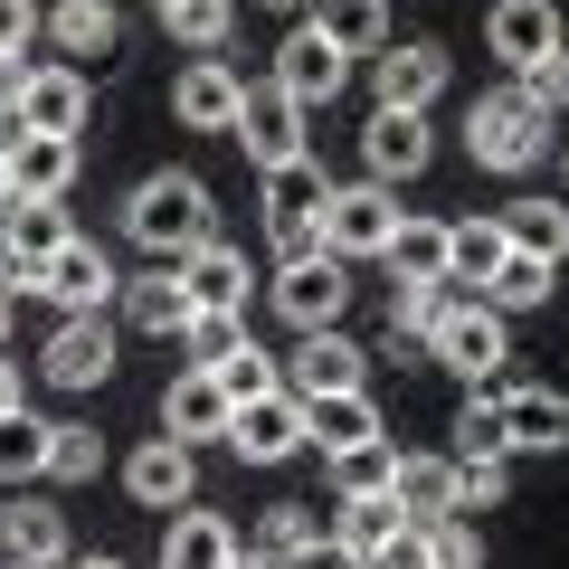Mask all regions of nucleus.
Wrapping results in <instances>:
<instances>
[{
  "mask_svg": "<svg viewBox=\"0 0 569 569\" xmlns=\"http://www.w3.org/2000/svg\"><path fill=\"white\" fill-rule=\"evenodd\" d=\"M123 238H133L152 266H171V257H190V247H209V238H219L209 181H200V171H142L133 200H123Z\"/></svg>",
  "mask_w": 569,
  "mask_h": 569,
  "instance_id": "f257e3e1",
  "label": "nucleus"
},
{
  "mask_svg": "<svg viewBox=\"0 0 569 569\" xmlns=\"http://www.w3.org/2000/svg\"><path fill=\"white\" fill-rule=\"evenodd\" d=\"M466 152L485 171H531V162H550V114L522 104L512 86H493V96H475V114H466Z\"/></svg>",
  "mask_w": 569,
  "mask_h": 569,
  "instance_id": "f03ea898",
  "label": "nucleus"
},
{
  "mask_svg": "<svg viewBox=\"0 0 569 569\" xmlns=\"http://www.w3.org/2000/svg\"><path fill=\"white\" fill-rule=\"evenodd\" d=\"M427 361H437V370H456L466 389H485L493 370L512 361V332H503V313H493V305H475V295H456V305L437 313V332H427Z\"/></svg>",
  "mask_w": 569,
  "mask_h": 569,
  "instance_id": "7ed1b4c3",
  "label": "nucleus"
},
{
  "mask_svg": "<svg viewBox=\"0 0 569 569\" xmlns=\"http://www.w3.org/2000/svg\"><path fill=\"white\" fill-rule=\"evenodd\" d=\"M408 209H399V190L389 181H332L323 190V257H380L389 247V228H399Z\"/></svg>",
  "mask_w": 569,
  "mask_h": 569,
  "instance_id": "20e7f679",
  "label": "nucleus"
},
{
  "mask_svg": "<svg viewBox=\"0 0 569 569\" xmlns=\"http://www.w3.org/2000/svg\"><path fill=\"white\" fill-rule=\"evenodd\" d=\"M266 305L284 313L295 332H332L351 305V266L342 257H305V266H276V284H266Z\"/></svg>",
  "mask_w": 569,
  "mask_h": 569,
  "instance_id": "39448f33",
  "label": "nucleus"
},
{
  "mask_svg": "<svg viewBox=\"0 0 569 569\" xmlns=\"http://www.w3.org/2000/svg\"><path fill=\"white\" fill-rule=\"evenodd\" d=\"M219 447H238L247 466H284V456H305V399H295V389L238 399V408H228V437H219Z\"/></svg>",
  "mask_w": 569,
  "mask_h": 569,
  "instance_id": "423d86ee",
  "label": "nucleus"
},
{
  "mask_svg": "<svg viewBox=\"0 0 569 569\" xmlns=\"http://www.w3.org/2000/svg\"><path fill=\"white\" fill-rule=\"evenodd\" d=\"M447 96V48L437 39H399L370 58V104H389V114H427V104Z\"/></svg>",
  "mask_w": 569,
  "mask_h": 569,
  "instance_id": "0eeeda50",
  "label": "nucleus"
},
{
  "mask_svg": "<svg viewBox=\"0 0 569 569\" xmlns=\"http://www.w3.org/2000/svg\"><path fill=\"white\" fill-rule=\"evenodd\" d=\"M437 162V133H427V114H389V104H370L361 123V181H418V171Z\"/></svg>",
  "mask_w": 569,
  "mask_h": 569,
  "instance_id": "6e6552de",
  "label": "nucleus"
},
{
  "mask_svg": "<svg viewBox=\"0 0 569 569\" xmlns=\"http://www.w3.org/2000/svg\"><path fill=\"white\" fill-rule=\"evenodd\" d=\"M276 86L313 114V104H332V96L351 86V58H342V48H332L313 20H295V29H284V48H276Z\"/></svg>",
  "mask_w": 569,
  "mask_h": 569,
  "instance_id": "1a4fd4ad",
  "label": "nucleus"
},
{
  "mask_svg": "<svg viewBox=\"0 0 569 569\" xmlns=\"http://www.w3.org/2000/svg\"><path fill=\"white\" fill-rule=\"evenodd\" d=\"M284 370V389H295V399H332V389H370V351L351 342L342 323L332 332H305V342H295V361H276Z\"/></svg>",
  "mask_w": 569,
  "mask_h": 569,
  "instance_id": "9d476101",
  "label": "nucleus"
},
{
  "mask_svg": "<svg viewBox=\"0 0 569 569\" xmlns=\"http://www.w3.org/2000/svg\"><path fill=\"white\" fill-rule=\"evenodd\" d=\"M238 142H247V162H257V171L305 162V104L284 96L276 77H266V86H247V104H238Z\"/></svg>",
  "mask_w": 569,
  "mask_h": 569,
  "instance_id": "9b49d317",
  "label": "nucleus"
},
{
  "mask_svg": "<svg viewBox=\"0 0 569 569\" xmlns=\"http://www.w3.org/2000/svg\"><path fill=\"white\" fill-rule=\"evenodd\" d=\"M123 493H133L142 512H181L190 493H200V456H190L181 437H142V447L123 456Z\"/></svg>",
  "mask_w": 569,
  "mask_h": 569,
  "instance_id": "f8f14e48",
  "label": "nucleus"
},
{
  "mask_svg": "<svg viewBox=\"0 0 569 569\" xmlns=\"http://www.w3.org/2000/svg\"><path fill=\"white\" fill-rule=\"evenodd\" d=\"M39 295H48V305H58V313H104V305H114V295H123V276H114V257H104V247L67 238L58 257L39 266Z\"/></svg>",
  "mask_w": 569,
  "mask_h": 569,
  "instance_id": "ddd939ff",
  "label": "nucleus"
},
{
  "mask_svg": "<svg viewBox=\"0 0 569 569\" xmlns=\"http://www.w3.org/2000/svg\"><path fill=\"white\" fill-rule=\"evenodd\" d=\"M238 104H247V77L228 58H190L181 77H171V114H181L190 133H238Z\"/></svg>",
  "mask_w": 569,
  "mask_h": 569,
  "instance_id": "4468645a",
  "label": "nucleus"
},
{
  "mask_svg": "<svg viewBox=\"0 0 569 569\" xmlns=\"http://www.w3.org/2000/svg\"><path fill=\"white\" fill-rule=\"evenodd\" d=\"M39 370L58 389H104V380H114V323H104V313H67V323L48 332Z\"/></svg>",
  "mask_w": 569,
  "mask_h": 569,
  "instance_id": "2eb2a0df",
  "label": "nucleus"
},
{
  "mask_svg": "<svg viewBox=\"0 0 569 569\" xmlns=\"http://www.w3.org/2000/svg\"><path fill=\"white\" fill-rule=\"evenodd\" d=\"M10 152V200H67L77 190V133H10L0 142Z\"/></svg>",
  "mask_w": 569,
  "mask_h": 569,
  "instance_id": "dca6fc26",
  "label": "nucleus"
},
{
  "mask_svg": "<svg viewBox=\"0 0 569 569\" xmlns=\"http://www.w3.org/2000/svg\"><path fill=\"white\" fill-rule=\"evenodd\" d=\"M171 276H181V295H190V313H247V257L228 238H209V247H190V257H171Z\"/></svg>",
  "mask_w": 569,
  "mask_h": 569,
  "instance_id": "f3484780",
  "label": "nucleus"
},
{
  "mask_svg": "<svg viewBox=\"0 0 569 569\" xmlns=\"http://www.w3.org/2000/svg\"><path fill=\"white\" fill-rule=\"evenodd\" d=\"M58 560H67V512L10 493L0 503V569H58Z\"/></svg>",
  "mask_w": 569,
  "mask_h": 569,
  "instance_id": "a211bd4d",
  "label": "nucleus"
},
{
  "mask_svg": "<svg viewBox=\"0 0 569 569\" xmlns=\"http://www.w3.org/2000/svg\"><path fill=\"white\" fill-rule=\"evenodd\" d=\"M123 332H142V342H181V323H190V295H181V276L171 266H142V276H123Z\"/></svg>",
  "mask_w": 569,
  "mask_h": 569,
  "instance_id": "6ab92c4d",
  "label": "nucleus"
},
{
  "mask_svg": "<svg viewBox=\"0 0 569 569\" xmlns=\"http://www.w3.org/2000/svg\"><path fill=\"white\" fill-rule=\"evenodd\" d=\"M503 447L512 456H569V389H503Z\"/></svg>",
  "mask_w": 569,
  "mask_h": 569,
  "instance_id": "aec40b11",
  "label": "nucleus"
},
{
  "mask_svg": "<svg viewBox=\"0 0 569 569\" xmlns=\"http://www.w3.org/2000/svg\"><path fill=\"white\" fill-rule=\"evenodd\" d=\"M370 437H389V427H380V399H370V389H332V399H305V447L351 456V447H370Z\"/></svg>",
  "mask_w": 569,
  "mask_h": 569,
  "instance_id": "412c9836",
  "label": "nucleus"
},
{
  "mask_svg": "<svg viewBox=\"0 0 569 569\" xmlns=\"http://www.w3.org/2000/svg\"><path fill=\"white\" fill-rule=\"evenodd\" d=\"M10 133H86V77L77 67H29Z\"/></svg>",
  "mask_w": 569,
  "mask_h": 569,
  "instance_id": "4be33fe9",
  "label": "nucleus"
},
{
  "mask_svg": "<svg viewBox=\"0 0 569 569\" xmlns=\"http://www.w3.org/2000/svg\"><path fill=\"white\" fill-rule=\"evenodd\" d=\"M162 437H181V447H209V437H228V389L209 380V370H181V380L162 389Z\"/></svg>",
  "mask_w": 569,
  "mask_h": 569,
  "instance_id": "5701e85b",
  "label": "nucleus"
},
{
  "mask_svg": "<svg viewBox=\"0 0 569 569\" xmlns=\"http://www.w3.org/2000/svg\"><path fill=\"white\" fill-rule=\"evenodd\" d=\"M238 531H228L219 522V512H162V569H228V560H238Z\"/></svg>",
  "mask_w": 569,
  "mask_h": 569,
  "instance_id": "b1692460",
  "label": "nucleus"
},
{
  "mask_svg": "<svg viewBox=\"0 0 569 569\" xmlns=\"http://www.w3.org/2000/svg\"><path fill=\"white\" fill-rule=\"evenodd\" d=\"M485 48H493L503 67H531L541 48H560V10H550V0H493Z\"/></svg>",
  "mask_w": 569,
  "mask_h": 569,
  "instance_id": "393cba45",
  "label": "nucleus"
},
{
  "mask_svg": "<svg viewBox=\"0 0 569 569\" xmlns=\"http://www.w3.org/2000/svg\"><path fill=\"white\" fill-rule=\"evenodd\" d=\"M503 257H512L503 219H447V284H456V295H485Z\"/></svg>",
  "mask_w": 569,
  "mask_h": 569,
  "instance_id": "a878e982",
  "label": "nucleus"
},
{
  "mask_svg": "<svg viewBox=\"0 0 569 569\" xmlns=\"http://www.w3.org/2000/svg\"><path fill=\"white\" fill-rule=\"evenodd\" d=\"M389 503H399L408 522H447L456 512V456H399V466H389Z\"/></svg>",
  "mask_w": 569,
  "mask_h": 569,
  "instance_id": "bb28decb",
  "label": "nucleus"
},
{
  "mask_svg": "<svg viewBox=\"0 0 569 569\" xmlns=\"http://www.w3.org/2000/svg\"><path fill=\"white\" fill-rule=\"evenodd\" d=\"M493 219H503L512 257H541V266H560V257H569V200H503Z\"/></svg>",
  "mask_w": 569,
  "mask_h": 569,
  "instance_id": "cd10ccee",
  "label": "nucleus"
},
{
  "mask_svg": "<svg viewBox=\"0 0 569 569\" xmlns=\"http://www.w3.org/2000/svg\"><path fill=\"white\" fill-rule=\"evenodd\" d=\"M305 20L323 29L342 58H380V48H389V0H313Z\"/></svg>",
  "mask_w": 569,
  "mask_h": 569,
  "instance_id": "c85d7f7f",
  "label": "nucleus"
},
{
  "mask_svg": "<svg viewBox=\"0 0 569 569\" xmlns=\"http://www.w3.org/2000/svg\"><path fill=\"white\" fill-rule=\"evenodd\" d=\"M380 266L399 284H447V219H399L380 247Z\"/></svg>",
  "mask_w": 569,
  "mask_h": 569,
  "instance_id": "c756f323",
  "label": "nucleus"
},
{
  "mask_svg": "<svg viewBox=\"0 0 569 569\" xmlns=\"http://www.w3.org/2000/svg\"><path fill=\"white\" fill-rule=\"evenodd\" d=\"M313 541H332V512H323V503H266V512H257V541H247V550L284 569L295 550H313Z\"/></svg>",
  "mask_w": 569,
  "mask_h": 569,
  "instance_id": "7c9ffc66",
  "label": "nucleus"
},
{
  "mask_svg": "<svg viewBox=\"0 0 569 569\" xmlns=\"http://www.w3.org/2000/svg\"><path fill=\"white\" fill-rule=\"evenodd\" d=\"M48 39L67 48V58H114V39H123V20H114V0H58L48 10Z\"/></svg>",
  "mask_w": 569,
  "mask_h": 569,
  "instance_id": "2f4dec72",
  "label": "nucleus"
},
{
  "mask_svg": "<svg viewBox=\"0 0 569 569\" xmlns=\"http://www.w3.org/2000/svg\"><path fill=\"white\" fill-rule=\"evenodd\" d=\"M162 29L190 48V58H219L228 29H238V0H162Z\"/></svg>",
  "mask_w": 569,
  "mask_h": 569,
  "instance_id": "473e14b6",
  "label": "nucleus"
},
{
  "mask_svg": "<svg viewBox=\"0 0 569 569\" xmlns=\"http://www.w3.org/2000/svg\"><path fill=\"white\" fill-rule=\"evenodd\" d=\"M323 162H313V152H305V162H276V171H266V219H323Z\"/></svg>",
  "mask_w": 569,
  "mask_h": 569,
  "instance_id": "72a5a7b5",
  "label": "nucleus"
},
{
  "mask_svg": "<svg viewBox=\"0 0 569 569\" xmlns=\"http://www.w3.org/2000/svg\"><path fill=\"white\" fill-rule=\"evenodd\" d=\"M104 466V437L86 418H48V485H96Z\"/></svg>",
  "mask_w": 569,
  "mask_h": 569,
  "instance_id": "f704fd0d",
  "label": "nucleus"
},
{
  "mask_svg": "<svg viewBox=\"0 0 569 569\" xmlns=\"http://www.w3.org/2000/svg\"><path fill=\"white\" fill-rule=\"evenodd\" d=\"M29 475H48V418H29V408H10V418H0V485L20 493Z\"/></svg>",
  "mask_w": 569,
  "mask_h": 569,
  "instance_id": "c9c22d12",
  "label": "nucleus"
},
{
  "mask_svg": "<svg viewBox=\"0 0 569 569\" xmlns=\"http://www.w3.org/2000/svg\"><path fill=\"white\" fill-rule=\"evenodd\" d=\"M399 522H408V512L389 503V493H361V503H332V541H342V550H361V560H370V550H380Z\"/></svg>",
  "mask_w": 569,
  "mask_h": 569,
  "instance_id": "e433bc0d",
  "label": "nucleus"
},
{
  "mask_svg": "<svg viewBox=\"0 0 569 569\" xmlns=\"http://www.w3.org/2000/svg\"><path fill=\"white\" fill-rule=\"evenodd\" d=\"M475 305H493V313H531V305H550V266H541V257H503Z\"/></svg>",
  "mask_w": 569,
  "mask_h": 569,
  "instance_id": "4c0bfd02",
  "label": "nucleus"
},
{
  "mask_svg": "<svg viewBox=\"0 0 569 569\" xmlns=\"http://www.w3.org/2000/svg\"><path fill=\"white\" fill-rule=\"evenodd\" d=\"M447 305H456V284H389V342H427Z\"/></svg>",
  "mask_w": 569,
  "mask_h": 569,
  "instance_id": "58836bf2",
  "label": "nucleus"
},
{
  "mask_svg": "<svg viewBox=\"0 0 569 569\" xmlns=\"http://www.w3.org/2000/svg\"><path fill=\"white\" fill-rule=\"evenodd\" d=\"M456 456H512L503 447V389H466V408H456Z\"/></svg>",
  "mask_w": 569,
  "mask_h": 569,
  "instance_id": "ea45409f",
  "label": "nucleus"
},
{
  "mask_svg": "<svg viewBox=\"0 0 569 569\" xmlns=\"http://www.w3.org/2000/svg\"><path fill=\"white\" fill-rule=\"evenodd\" d=\"M209 380H219V389H228V408H238V399H266V389H284V370L266 361V351H257V332H247V342L228 351V361H209Z\"/></svg>",
  "mask_w": 569,
  "mask_h": 569,
  "instance_id": "a19ab883",
  "label": "nucleus"
},
{
  "mask_svg": "<svg viewBox=\"0 0 569 569\" xmlns=\"http://www.w3.org/2000/svg\"><path fill=\"white\" fill-rule=\"evenodd\" d=\"M389 466H399V447H389V437H370V447L332 456V485H342V503H361V493H389Z\"/></svg>",
  "mask_w": 569,
  "mask_h": 569,
  "instance_id": "79ce46f5",
  "label": "nucleus"
},
{
  "mask_svg": "<svg viewBox=\"0 0 569 569\" xmlns=\"http://www.w3.org/2000/svg\"><path fill=\"white\" fill-rule=\"evenodd\" d=\"M238 342H247V313H190V323H181V351H190V370L228 361Z\"/></svg>",
  "mask_w": 569,
  "mask_h": 569,
  "instance_id": "37998d69",
  "label": "nucleus"
},
{
  "mask_svg": "<svg viewBox=\"0 0 569 569\" xmlns=\"http://www.w3.org/2000/svg\"><path fill=\"white\" fill-rule=\"evenodd\" d=\"M512 96L541 104V114H560V104H569V48H541L531 67H512Z\"/></svg>",
  "mask_w": 569,
  "mask_h": 569,
  "instance_id": "c03bdc74",
  "label": "nucleus"
},
{
  "mask_svg": "<svg viewBox=\"0 0 569 569\" xmlns=\"http://www.w3.org/2000/svg\"><path fill=\"white\" fill-rule=\"evenodd\" d=\"M503 493H512V456H456V512L503 503Z\"/></svg>",
  "mask_w": 569,
  "mask_h": 569,
  "instance_id": "a18cd8bd",
  "label": "nucleus"
},
{
  "mask_svg": "<svg viewBox=\"0 0 569 569\" xmlns=\"http://www.w3.org/2000/svg\"><path fill=\"white\" fill-rule=\"evenodd\" d=\"M427 569H485V541H475V522H466V512L427 522Z\"/></svg>",
  "mask_w": 569,
  "mask_h": 569,
  "instance_id": "49530a36",
  "label": "nucleus"
},
{
  "mask_svg": "<svg viewBox=\"0 0 569 569\" xmlns=\"http://www.w3.org/2000/svg\"><path fill=\"white\" fill-rule=\"evenodd\" d=\"M266 247H276V266L323 257V219H266Z\"/></svg>",
  "mask_w": 569,
  "mask_h": 569,
  "instance_id": "de8ad7c7",
  "label": "nucleus"
},
{
  "mask_svg": "<svg viewBox=\"0 0 569 569\" xmlns=\"http://www.w3.org/2000/svg\"><path fill=\"white\" fill-rule=\"evenodd\" d=\"M361 569H427V522H399V531H389V541L370 550Z\"/></svg>",
  "mask_w": 569,
  "mask_h": 569,
  "instance_id": "09e8293b",
  "label": "nucleus"
},
{
  "mask_svg": "<svg viewBox=\"0 0 569 569\" xmlns=\"http://www.w3.org/2000/svg\"><path fill=\"white\" fill-rule=\"evenodd\" d=\"M39 0H0V58H29V39H39Z\"/></svg>",
  "mask_w": 569,
  "mask_h": 569,
  "instance_id": "8fccbe9b",
  "label": "nucleus"
},
{
  "mask_svg": "<svg viewBox=\"0 0 569 569\" xmlns=\"http://www.w3.org/2000/svg\"><path fill=\"white\" fill-rule=\"evenodd\" d=\"M284 569H361V550H342V541H313V550H295Z\"/></svg>",
  "mask_w": 569,
  "mask_h": 569,
  "instance_id": "3c124183",
  "label": "nucleus"
},
{
  "mask_svg": "<svg viewBox=\"0 0 569 569\" xmlns=\"http://www.w3.org/2000/svg\"><path fill=\"white\" fill-rule=\"evenodd\" d=\"M10 408H20V361L0 351V418H10Z\"/></svg>",
  "mask_w": 569,
  "mask_h": 569,
  "instance_id": "603ef678",
  "label": "nucleus"
},
{
  "mask_svg": "<svg viewBox=\"0 0 569 569\" xmlns=\"http://www.w3.org/2000/svg\"><path fill=\"white\" fill-rule=\"evenodd\" d=\"M58 569H123V560H114V550H67Z\"/></svg>",
  "mask_w": 569,
  "mask_h": 569,
  "instance_id": "864d4df0",
  "label": "nucleus"
},
{
  "mask_svg": "<svg viewBox=\"0 0 569 569\" xmlns=\"http://www.w3.org/2000/svg\"><path fill=\"white\" fill-rule=\"evenodd\" d=\"M257 10H284V20H305V10H313V0H257Z\"/></svg>",
  "mask_w": 569,
  "mask_h": 569,
  "instance_id": "5fc2aeb1",
  "label": "nucleus"
},
{
  "mask_svg": "<svg viewBox=\"0 0 569 569\" xmlns=\"http://www.w3.org/2000/svg\"><path fill=\"white\" fill-rule=\"evenodd\" d=\"M228 569H276V560H257V550H238V560H228Z\"/></svg>",
  "mask_w": 569,
  "mask_h": 569,
  "instance_id": "6e6d98bb",
  "label": "nucleus"
},
{
  "mask_svg": "<svg viewBox=\"0 0 569 569\" xmlns=\"http://www.w3.org/2000/svg\"><path fill=\"white\" fill-rule=\"evenodd\" d=\"M0 209H10V152H0Z\"/></svg>",
  "mask_w": 569,
  "mask_h": 569,
  "instance_id": "4d7b16f0",
  "label": "nucleus"
},
{
  "mask_svg": "<svg viewBox=\"0 0 569 569\" xmlns=\"http://www.w3.org/2000/svg\"><path fill=\"white\" fill-rule=\"evenodd\" d=\"M0 342H10V295H0Z\"/></svg>",
  "mask_w": 569,
  "mask_h": 569,
  "instance_id": "13d9d810",
  "label": "nucleus"
},
{
  "mask_svg": "<svg viewBox=\"0 0 569 569\" xmlns=\"http://www.w3.org/2000/svg\"><path fill=\"white\" fill-rule=\"evenodd\" d=\"M10 123H20V114H10V104H0V142H10Z\"/></svg>",
  "mask_w": 569,
  "mask_h": 569,
  "instance_id": "bf43d9fd",
  "label": "nucleus"
},
{
  "mask_svg": "<svg viewBox=\"0 0 569 569\" xmlns=\"http://www.w3.org/2000/svg\"><path fill=\"white\" fill-rule=\"evenodd\" d=\"M560 181H569V152H560Z\"/></svg>",
  "mask_w": 569,
  "mask_h": 569,
  "instance_id": "052dcab7",
  "label": "nucleus"
},
{
  "mask_svg": "<svg viewBox=\"0 0 569 569\" xmlns=\"http://www.w3.org/2000/svg\"><path fill=\"white\" fill-rule=\"evenodd\" d=\"M152 10H162V0H152Z\"/></svg>",
  "mask_w": 569,
  "mask_h": 569,
  "instance_id": "680f3d73",
  "label": "nucleus"
}]
</instances>
